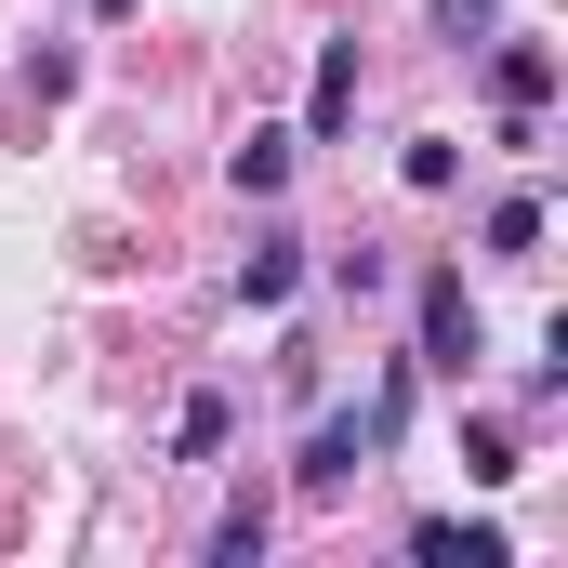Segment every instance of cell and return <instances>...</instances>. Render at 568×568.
Returning <instances> with one entry per match:
<instances>
[{
  "instance_id": "9",
  "label": "cell",
  "mask_w": 568,
  "mask_h": 568,
  "mask_svg": "<svg viewBox=\"0 0 568 568\" xmlns=\"http://www.w3.org/2000/svg\"><path fill=\"white\" fill-rule=\"evenodd\" d=\"M93 13H133V0H93Z\"/></svg>"
},
{
  "instance_id": "6",
  "label": "cell",
  "mask_w": 568,
  "mask_h": 568,
  "mask_svg": "<svg viewBox=\"0 0 568 568\" xmlns=\"http://www.w3.org/2000/svg\"><path fill=\"white\" fill-rule=\"evenodd\" d=\"M344 120H357V40L317 53V106H304V133H344Z\"/></svg>"
},
{
  "instance_id": "1",
  "label": "cell",
  "mask_w": 568,
  "mask_h": 568,
  "mask_svg": "<svg viewBox=\"0 0 568 568\" xmlns=\"http://www.w3.org/2000/svg\"><path fill=\"white\" fill-rule=\"evenodd\" d=\"M357 449H384V410H331V424L304 436V489H344V476H357Z\"/></svg>"
},
{
  "instance_id": "4",
  "label": "cell",
  "mask_w": 568,
  "mask_h": 568,
  "mask_svg": "<svg viewBox=\"0 0 568 568\" xmlns=\"http://www.w3.org/2000/svg\"><path fill=\"white\" fill-rule=\"evenodd\" d=\"M489 93H503V106L529 120V106L556 93V53H542V40H503V53H489Z\"/></svg>"
},
{
  "instance_id": "5",
  "label": "cell",
  "mask_w": 568,
  "mask_h": 568,
  "mask_svg": "<svg viewBox=\"0 0 568 568\" xmlns=\"http://www.w3.org/2000/svg\"><path fill=\"white\" fill-rule=\"evenodd\" d=\"M304 291V239H252V265H239V304H291Z\"/></svg>"
},
{
  "instance_id": "3",
  "label": "cell",
  "mask_w": 568,
  "mask_h": 568,
  "mask_svg": "<svg viewBox=\"0 0 568 568\" xmlns=\"http://www.w3.org/2000/svg\"><path fill=\"white\" fill-rule=\"evenodd\" d=\"M410 556H424V568H503V529H463V516H424V529H410Z\"/></svg>"
},
{
  "instance_id": "2",
  "label": "cell",
  "mask_w": 568,
  "mask_h": 568,
  "mask_svg": "<svg viewBox=\"0 0 568 568\" xmlns=\"http://www.w3.org/2000/svg\"><path fill=\"white\" fill-rule=\"evenodd\" d=\"M476 357V304H463V278H424V371H463Z\"/></svg>"
},
{
  "instance_id": "7",
  "label": "cell",
  "mask_w": 568,
  "mask_h": 568,
  "mask_svg": "<svg viewBox=\"0 0 568 568\" xmlns=\"http://www.w3.org/2000/svg\"><path fill=\"white\" fill-rule=\"evenodd\" d=\"M225 172H239V199H278V185H291V133H252Z\"/></svg>"
},
{
  "instance_id": "8",
  "label": "cell",
  "mask_w": 568,
  "mask_h": 568,
  "mask_svg": "<svg viewBox=\"0 0 568 568\" xmlns=\"http://www.w3.org/2000/svg\"><path fill=\"white\" fill-rule=\"evenodd\" d=\"M436 27H449V40H476V27H489V0H436Z\"/></svg>"
}]
</instances>
